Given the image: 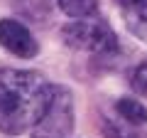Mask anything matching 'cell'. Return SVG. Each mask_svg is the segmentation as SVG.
<instances>
[{"mask_svg": "<svg viewBox=\"0 0 147 138\" xmlns=\"http://www.w3.org/2000/svg\"><path fill=\"white\" fill-rule=\"evenodd\" d=\"M52 96V84L37 72L0 69V131L25 133L42 118Z\"/></svg>", "mask_w": 147, "mask_h": 138, "instance_id": "obj_1", "label": "cell"}, {"mask_svg": "<svg viewBox=\"0 0 147 138\" xmlns=\"http://www.w3.org/2000/svg\"><path fill=\"white\" fill-rule=\"evenodd\" d=\"M105 138H147L142 131H137V126L127 121H105L103 123Z\"/></svg>", "mask_w": 147, "mask_h": 138, "instance_id": "obj_7", "label": "cell"}, {"mask_svg": "<svg viewBox=\"0 0 147 138\" xmlns=\"http://www.w3.org/2000/svg\"><path fill=\"white\" fill-rule=\"evenodd\" d=\"M0 44L22 59H32L39 52V44L32 37V32L17 20H0Z\"/></svg>", "mask_w": 147, "mask_h": 138, "instance_id": "obj_4", "label": "cell"}, {"mask_svg": "<svg viewBox=\"0 0 147 138\" xmlns=\"http://www.w3.org/2000/svg\"><path fill=\"white\" fill-rule=\"evenodd\" d=\"M130 86H132V91L147 96V62L130 72Z\"/></svg>", "mask_w": 147, "mask_h": 138, "instance_id": "obj_9", "label": "cell"}, {"mask_svg": "<svg viewBox=\"0 0 147 138\" xmlns=\"http://www.w3.org/2000/svg\"><path fill=\"white\" fill-rule=\"evenodd\" d=\"M61 37L74 49H84V52H93V54L118 52V40L113 30L100 20H86L84 17L79 22H71L61 30Z\"/></svg>", "mask_w": 147, "mask_h": 138, "instance_id": "obj_3", "label": "cell"}, {"mask_svg": "<svg viewBox=\"0 0 147 138\" xmlns=\"http://www.w3.org/2000/svg\"><path fill=\"white\" fill-rule=\"evenodd\" d=\"M115 111L120 113L123 121L132 123V126H142V123H147V109L142 106L137 99H132V96L120 99V101L115 104Z\"/></svg>", "mask_w": 147, "mask_h": 138, "instance_id": "obj_5", "label": "cell"}, {"mask_svg": "<svg viewBox=\"0 0 147 138\" xmlns=\"http://www.w3.org/2000/svg\"><path fill=\"white\" fill-rule=\"evenodd\" d=\"M125 25L137 40L147 42V8H142V10H125Z\"/></svg>", "mask_w": 147, "mask_h": 138, "instance_id": "obj_8", "label": "cell"}, {"mask_svg": "<svg viewBox=\"0 0 147 138\" xmlns=\"http://www.w3.org/2000/svg\"><path fill=\"white\" fill-rule=\"evenodd\" d=\"M74 128V99L64 86H52V96L42 118L34 123L32 138H69Z\"/></svg>", "mask_w": 147, "mask_h": 138, "instance_id": "obj_2", "label": "cell"}, {"mask_svg": "<svg viewBox=\"0 0 147 138\" xmlns=\"http://www.w3.org/2000/svg\"><path fill=\"white\" fill-rule=\"evenodd\" d=\"M113 3L125 8V10H142V8H147V0H113Z\"/></svg>", "mask_w": 147, "mask_h": 138, "instance_id": "obj_10", "label": "cell"}, {"mask_svg": "<svg viewBox=\"0 0 147 138\" xmlns=\"http://www.w3.org/2000/svg\"><path fill=\"white\" fill-rule=\"evenodd\" d=\"M59 8L69 17H76V20L98 15V0H59Z\"/></svg>", "mask_w": 147, "mask_h": 138, "instance_id": "obj_6", "label": "cell"}]
</instances>
